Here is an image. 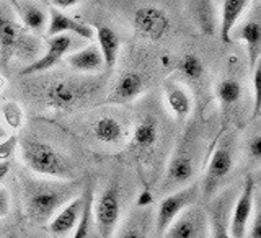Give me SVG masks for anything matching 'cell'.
<instances>
[{
  "instance_id": "obj_11",
  "label": "cell",
  "mask_w": 261,
  "mask_h": 238,
  "mask_svg": "<svg viewBox=\"0 0 261 238\" xmlns=\"http://www.w3.org/2000/svg\"><path fill=\"white\" fill-rule=\"evenodd\" d=\"M133 24L141 33L150 41H159L167 35L171 28L170 16L159 7L145 5L137 8L134 16H133Z\"/></svg>"
},
{
  "instance_id": "obj_29",
  "label": "cell",
  "mask_w": 261,
  "mask_h": 238,
  "mask_svg": "<svg viewBox=\"0 0 261 238\" xmlns=\"http://www.w3.org/2000/svg\"><path fill=\"white\" fill-rule=\"evenodd\" d=\"M216 93H217V98H219L222 104H233V103H237L240 100L242 87H240V84L237 80L227 78V80H222L217 85Z\"/></svg>"
},
{
  "instance_id": "obj_38",
  "label": "cell",
  "mask_w": 261,
  "mask_h": 238,
  "mask_svg": "<svg viewBox=\"0 0 261 238\" xmlns=\"http://www.w3.org/2000/svg\"><path fill=\"white\" fill-rule=\"evenodd\" d=\"M4 137H7V129L2 126V122H0V141H2Z\"/></svg>"
},
{
  "instance_id": "obj_34",
  "label": "cell",
  "mask_w": 261,
  "mask_h": 238,
  "mask_svg": "<svg viewBox=\"0 0 261 238\" xmlns=\"http://www.w3.org/2000/svg\"><path fill=\"white\" fill-rule=\"evenodd\" d=\"M10 209H12L10 191L5 186H0V219H5L10 214Z\"/></svg>"
},
{
  "instance_id": "obj_23",
  "label": "cell",
  "mask_w": 261,
  "mask_h": 238,
  "mask_svg": "<svg viewBox=\"0 0 261 238\" xmlns=\"http://www.w3.org/2000/svg\"><path fill=\"white\" fill-rule=\"evenodd\" d=\"M92 133L105 145H118L124 137V129L114 116H101L95 121Z\"/></svg>"
},
{
  "instance_id": "obj_31",
  "label": "cell",
  "mask_w": 261,
  "mask_h": 238,
  "mask_svg": "<svg viewBox=\"0 0 261 238\" xmlns=\"http://www.w3.org/2000/svg\"><path fill=\"white\" fill-rule=\"evenodd\" d=\"M20 144L18 136H7L0 141V162H8Z\"/></svg>"
},
{
  "instance_id": "obj_20",
  "label": "cell",
  "mask_w": 261,
  "mask_h": 238,
  "mask_svg": "<svg viewBox=\"0 0 261 238\" xmlns=\"http://www.w3.org/2000/svg\"><path fill=\"white\" fill-rule=\"evenodd\" d=\"M67 64L73 70L82 72V73H95L100 72L105 67L103 57L98 46L90 44L85 46L84 49H79V51H73L67 57Z\"/></svg>"
},
{
  "instance_id": "obj_28",
  "label": "cell",
  "mask_w": 261,
  "mask_h": 238,
  "mask_svg": "<svg viewBox=\"0 0 261 238\" xmlns=\"http://www.w3.org/2000/svg\"><path fill=\"white\" fill-rule=\"evenodd\" d=\"M178 72L186 80H199L204 73V64L198 56L186 54L178 64Z\"/></svg>"
},
{
  "instance_id": "obj_37",
  "label": "cell",
  "mask_w": 261,
  "mask_h": 238,
  "mask_svg": "<svg viewBox=\"0 0 261 238\" xmlns=\"http://www.w3.org/2000/svg\"><path fill=\"white\" fill-rule=\"evenodd\" d=\"M10 168H12L10 160H8V162H0V184H2V181L8 176V173H10Z\"/></svg>"
},
{
  "instance_id": "obj_4",
  "label": "cell",
  "mask_w": 261,
  "mask_h": 238,
  "mask_svg": "<svg viewBox=\"0 0 261 238\" xmlns=\"http://www.w3.org/2000/svg\"><path fill=\"white\" fill-rule=\"evenodd\" d=\"M121 190L118 184H110L93 201V220L98 235L113 238L121 220Z\"/></svg>"
},
{
  "instance_id": "obj_5",
  "label": "cell",
  "mask_w": 261,
  "mask_h": 238,
  "mask_svg": "<svg viewBox=\"0 0 261 238\" xmlns=\"http://www.w3.org/2000/svg\"><path fill=\"white\" fill-rule=\"evenodd\" d=\"M199 198V186L198 184H186L179 190L170 193L165 196L157 209L155 214V228H157L159 235H162L167 230L168 225L181 214L185 209H188L193 204H196Z\"/></svg>"
},
{
  "instance_id": "obj_8",
  "label": "cell",
  "mask_w": 261,
  "mask_h": 238,
  "mask_svg": "<svg viewBox=\"0 0 261 238\" xmlns=\"http://www.w3.org/2000/svg\"><path fill=\"white\" fill-rule=\"evenodd\" d=\"M77 47V41L72 35H56L49 36L46 43V52L43 56L36 57L35 61L30 62L27 67L20 70V75H35V73L46 72L53 69L54 65L59 64L65 56L73 52V49Z\"/></svg>"
},
{
  "instance_id": "obj_26",
  "label": "cell",
  "mask_w": 261,
  "mask_h": 238,
  "mask_svg": "<svg viewBox=\"0 0 261 238\" xmlns=\"http://www.w3.org/2000/svg\"><path fill=\"white\" fill-rule=\"evenodd\" d=\"M159 141V126L155 119L144 118L137 122L133 130V144L137 150H152Z\"/></svg>"
},
{
  "instance_id": "obj_17",
  "label": "cell",
  "mask_w": 261,
  "mask_h": 238,
  "mask_svg": "<svg viewBox=\"0 0 261 238\" xmlns=\"http://www.w3.org/2000/svg\"><path fill=\"white\" fill-rule=\"evenodd\" d=\"M142 92H144V78L141 73L126 72V73H122L118 80V84L114 85L108 101L114 103V104L130 103Z\"/></svg>"
},
{
  "instance_id": "obj_6",
  "label": "cell",
  "mask_w": 261,
  "mask_h": 238,
  "mask_svg": "<svg viewBox=\"0 0 261 238\" xmlns=\"http://www.w3.org/2000/svg\"><path fill=\"white\" fill-rule=\"evenodd\" d=\"M256 184L253 176H247L243 188L235 199L230 209V219H228V233L230 238H247L248 224L253 217L256 206Z\"/></svg>"
},
{
  "instance_id": "obj_39",
  "label": "cell",
  "mask_w": 261,
  "mask_h": 238,
  "mask_svg": "<svg viewBox=\"0 0 261 238\" xmlns=\"http://www.w3.org/2000/svg\"><path fill=\"white\" fill-rule=\"evenodd\" d=\"M4 238H18V235H16V233H13V232H10V233H7Z\"/></svg>"
},
{
  "instance_id": "obj_30",
  "label": "cell",
  "mask_w": 261,
  "mask_h": 238,
  "mask_svg": "<svg viewBox=\"0 0 261 238\" xmlns=\"http://www.w3.org/2000/svg\"><path fill=\"white\" fill-rule=\"evenodd\" d=\"M2 118L8 126H12L13 129H18L23 122V111L20 108V104H16L13 101L7 103L2 106Z\"/></svg>"
},
{
  "instance_id": "obj_36",
  "label": "cell",
  "mask_w": 261,
  "mask_h": 238,
  "mask_svg": "<svg viewBox=\"0 0 261 238\" xmlns=\"http://www.w3.org/2000/svg\"><path fill=\"white\" fill-rule=\"evenodd\" d=\"M53 2V8H57V10H67V8H72V7H75L79 5L82 0H51Z\"/></svg>"
},
{
  "instance_id": "obj_41",
  "label": "cell",
  "mask_w": 261,
  "mask_h": 238,
  "mask_svg": "<svg viewBox=\"0 0 261 238\" xmlns=\"http://www.w3.org/2000/svg\"><path fill=\"white\" fill-rule=\"evenodd\" d=\"M0 2H4V0H0Z\"/></svg>"
},
{
  "instance_id": "obj_32",
  "label": "cell",
  "mask_w": 261,
  "mask_h": 238,
  "mask_svg": "<svg viewBox=\"0 0 261 238\" xmlns=\"http://www.w3.org/2000/svg\"><path fill=\"white\" fill-rule=\"evenodd\" d=\"M248 238H261V214H259V206H255V212H253V217L248 224V230H247Z\"/></svg>"
},
{
  "instance_id": "obj_7",
  "label": "cell",
  "mask_w": 261,
  "mask_h": 238,
  "mask_svg": "<svg viewBox=\"0 0 261 238\" xmlns=\"http://www.w3.org/2000/svg\"><path fill=\"white\" fill-rule=\"evenodd\" d=\"M162 238H209L206 209L198 204L185 209L162 233Z\"/></svg>"
},
{
  "instance_id": "obj_27",
  "label": "cell",
  "mask_w": 261,
  "mask_h": 238,
  "mask_svg": "<svg viewBox=\"0 0 261 238\" xmlns=\"http://www.w3.org/2000/svg\"><path fill=\"white\" fill-rule=\"evenodd\" d=\"M84 194H85L84 210H82L79 224L75 225V228H73L72 238H88L90 230H92V225H93V190H92V186H87Z\"/></svg>"
},
{
  "instance_id": "obj_13",
  "label": "cell",
  "mask_w": 261,
  "mask_h": 238,
  "mask_svg": "<svg viewBox=\"0 0 261 238\" xmlns=\"http://www.w3.org/2000/svg\"><path fill=\"white\" fill-rule=\"evenodd\" d=\"M85 204V194L80 193L73 199H70L64 207L57 210V214L47 222V230L56 236H64L69 232H73V228L79 224L82 210Z\"/></svg>"
},
{
  "instance_id": "obj_15",
  "label": "cell",
  "mask_w": 261,
  "mask_h": 238,
  "mask_svg": "<svg viewBox=\"0 0 261 238\" xmlns=\"http://www.w3.org/2000/svg\"><path fill=\"white\" fill-rule=\"evenodd\" d=\"M232 198L227 194H220L212 201L207 212L209 222V238H230L228 233V219H230Z\"/></svg>"
},
{
  "instance_id": "obj_9",
  "label": "cell",
  "mask_w": 261,
  "mask_h": 238,
  "mask_svg": "<svg viewBox=\"0 0 261 238\" xmlns=\"http://www.w3.org/2000/svg\"><path fill=\"white\" fill-rule=\"evenodd\" d=\"M92 88L85 82L75 78L56 80L46 90V103L56 110H70L90 96Z\"/></svg>"
},
{
  "instance_id": "obj_35",
  "label": "cell",
  "mask_w": 261,
  "mask_h": 238,
  "mask_svg": "<svg viewBox=\"0 0 261 238\" xmlns=\"http://www.w3.org/2000/svg\"><path fill=\"white\" fill-rule=\"evenodd\" d=\"M248 153H250V157L255 162L261 160V136L259 134H255L250 139V142H248Z\"/></svg>"
},
{
  "instance_id": "obj_2",
  "label": "cell",
  "mask_w": 261,
  "mask_h": 238,
  "mask_svg": "<svg viewBox=\"0 0 261 238\" xmlns=\"http://www.w3.org/2000/svg\"><path fill=\"white\" fill-rule=\"evenodd\" d=\"M21 160L33 175L51 179H73L72 162L59 152L54 145L35 137L21 139Z\"/></svg>"
},
{
  "instance_id": "obj_3",
  "label": "cell",
  "mask_w": 261,
  "mask_h": 238,
  "mask_svg": "<svg viewBox=\"0 0 261 238\" xmlns=\"http://www.w3.org/2000/svg\"><path fill=\"white\" fill-rule=\"evenodd\" d=\"M35 39L28 35V30L16 20L12 7L0 2V65L7 67L15 56L35 57Z\"/></svg>"
},
{
  "instance_id": "obj_10",
  "label": "cell",
  "mask_w": 261,
  "mask_h": 238,
  "mask_svg": "<svg viewBox=\"0 0 261 238\" xmlns=\"http://www.w3.org/2000/svg\"><path fill=\"white\" fill-rule=\"evenodd\" d=\"M232 167H233L232 147L222 139V141L216 145L214 152H212L211 160L206 168V175H204L202 191L206 198H211V196H214L217 193L222 181L230 175Z\"/></svg>"
},
{
  "instance_id": "obj_16",
  "label": "cell",
  "mask_w": 261,
  "mask_h": 238,
  "mask_svg": "<svg viewBox=\"0 0 261 238\" xmlns=\"http://www.w3.org/2000/svg\"><path fill=\"white\" fill-rule=\"evenodd\" d=\"M12 10L20 18V23L30 31H43L47 28L49 15L36 0H12Z\"/></svg>"
},
{
  "instance_id": "obj_14",
  "label": "cell",
  "mask_w": 261,
  "mask_h": 238,
  "mask_svg": "<svg viewBox=\"0 0 261 238\" xmlns=\"http://www.w3.org/2000/svg\"><path fill=\"white\" fill-rule=\"evenodd\" d=\"M47 36H56V35H67L77 36L80 39H93V28L88 27L87 23L72 18V16L65 15L64 12L57 10V8H51L49 12V20H47V28H46Z\"/></svg>"
},
{
  "instance_id": "obj_1",
  "label": "cell",
  "mask_w": 261,
  "mask_h": 238,
  "mask_svg": "<svg viewBox=\"0 0 261 238\" xmlns=\"http://www.w3.org/2000/svg\"><path fill=\"white\" fill-rule=\"evenodd\" d=\"M23 204L28 219L35 224H47L57 210L80 194V183L73 179H51L43 176H21Z\"/></svg>"
},
{
  "instance_id": "obj_18",
  "label": "cell",
  "mask_w": 261,
  "mask_h": 238,
  "mask_svg": "<svg viewBox=\"0 0 261 238\" xmlns=\"http://www.w3.org/2000/svg\"><path fill=\"white\" fill-rule=\"evenodd\" d=\"M152 210L144 207L130 214L121 228L114 232V238H149L152 228Z\"/></svg>"
},
{
  "instance_id": "obj_22",
  "label": "cell",
  "mask_w": 261,
  "mask_h": 238,
  "mask_svg": "<svg viewBox=\"0 0 261 238\" xmlns=\"http://www.w3.org/2000/svg\"><path fill=\"white\" fill-rule=\"evenodd\" d=\"M95 36L98 41V49H100L103 62L106 67H114V64L118 62V56L121 51V39L119 36L114 33V30L108 27H96L95 30Z\"/></svg>"
},
{
  "instance_id": "obj_33",
  "label": "cell",
  "mask_w": 261,
  "mask_h": 238,
  "mask_svg": "<svg viewBox=\"0 0 261 238\" xmlns=\"http://www.w3.org/2000/svg\"><path fill=\"white\" fill-rule=\"evenodd\" d=\"M261 65L259 62L253 67V88H255V113H259L261 106Z\"/></svg>"
},
{
  "instance_id": "obj_21",
  "label": "cell",
  "mask_w": 261,
  "mask_h": 238,
  "mask_svg": "<svg viewBox=\"0 0 261 238\" xmlns=\"http://www.w3.org/2000/svg\"><path fill=\"white\" fill-rule=\"evenodd\" d=\"M250 4V0H224L222 12H220V39L224 43L232 41V31L235 30L240 16L243 15L245 8Z\"/></svg>"
},
{
  "instance_id": "obj_12",
  "label": "cell",
  "mask_w": 261,
  "mask_h": 238,
  "mask_svg": "<svg viewBox=\"0 0 261 238\" xmlns=\"http://www.w3.org/2000/svg\"><path fill=\"white\" fill-rule=\"evenodd\" d=\"M196 175V162L190 155V152L178 150L173 157L170 158L167 170H165V179H163V188H183L190 184V181Z\"/></svg>"
},
{
  "instance_id": "obj_25",
  "label": "cell",
  "mask_w": 261,
  "mask_h": 238,
  "mask_svg": "<svg viewBox=\"0 0 261 238\" xmlns=\"http://www.w3.org/2000/svg\"><path fill=\"white\" fill-rule=\"evenodd\" d=\"M190 7L196 24L204 35H214L217 28L214 0H190Z\"/></svg>"
},
{
  "instance_id": "obj_24",
  "label": "cell",
  "mask_w": 261,
  "mask_h": 238,
  "mask_svg": "<svg viewBox=\"0 0 261 238\" xmlns=\"http://www.w3.org/2000/svg\"><path fill=\"white\" fill-rule=\"evenodd\" d=\"M165 100L167 108L176 119H185L191 113V96L181 85L168 84L165 87Z\"/></svg>"
},
{
  "instance_id": "obj_40",
  "label": "cell",
  "mask_w": 261,
  "mask_h": 238,
  "mask_svg": "<svg viewBox=\"0 0 261 238\" xmlns=\"http://www.w3.org/2000/svg\"><path fill=\"white\" fill-rule=\"evenodd\" d=\"M38 2H43V4H44V2H46V0H38Z\"/></svg>"
},
{
  "instance_id": "obj_19",
  "label": "cell",
  "mask_w": 261,
  "mask_h": 238,
  "mask_svg": "<svg viewBox=\"0 0 261 238\" xmlns=\"http://www.w3.org/2000/svg\"><path fill=\"white\" fill-rule=\"evenodd\" d=\"M237 39H242L247 44V51L250 57V67L253 69L259 62L261 54V24L258 18H250L242 27L232 31Z\"/></svg>"
}]
</instances>
